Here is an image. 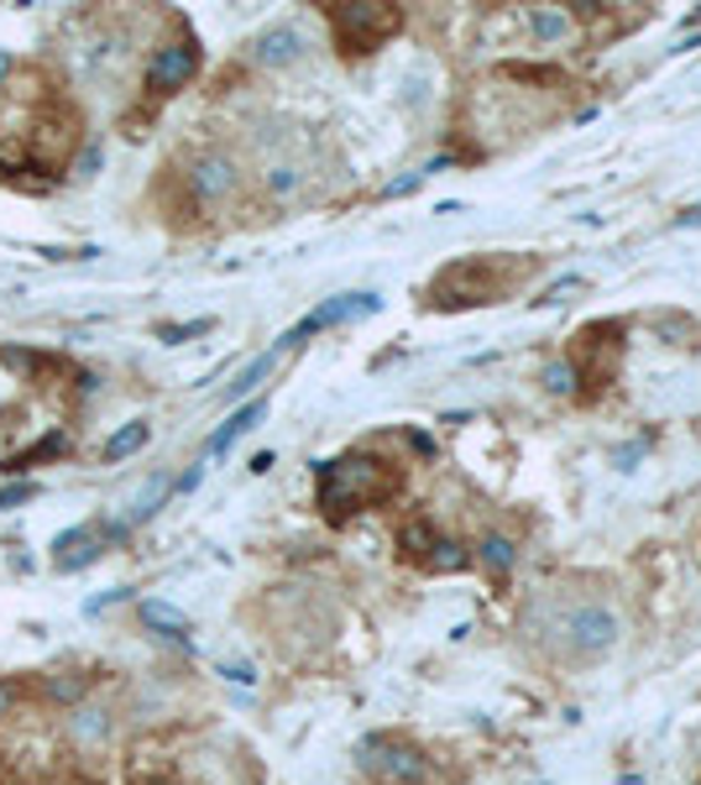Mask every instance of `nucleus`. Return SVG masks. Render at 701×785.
<instances>
[{
	"instance_id": "nucleus-1",
	"label": "nucleus",
	"mask_w": 701,
	"mask_h": 785,
	"mask_svg": "<svg viewBox=\"0 0 701 785\" xmlns=\"http://www.w3.org/2000/svg\"><path fill=\"white\" fill-rule=\"evenodd\" d=\"M399 492V466L378 462V456H341V462L320 466V508L330 519H346L367 503H387Z\"/></svg>"
},
{
	"instance_id": "nucleus-2",
	"label": "nucleus",
	"mask_w": 701,
	"mask_h": 785,
	"mask_svg": "<svg viewBox=\"0 0 701 785\" xmlns=\"http://www.w3.org/2000/svg\"><path fill=\"white\" fill-rule=\"evenodd\" d=\"M529 273H534V257H523V262H508V257L456 262V267L429 288V304H445V309H456V304H498L502 294H508L513 283H523Z\"/></svg>"
},
{
	"instance_id": "nucleus-3",
	"label": "nucleus",
	"mask_w": 701,
	"mask_h": 785,
	"mask_svg": "<svg viewBox=\"0 0 701 785\" xmlns=\"http://www.w3.org/2000/svg\"><path fill=\"white\" fill-rule=\"evenodd\" d=\"M544 634H555L561 655L592 660V655H602V649L618 639V618H613L602 603H571L565 613H555V618L544 624Z\"/></svg>"
},
{
	"instance_id": "nucleus-4",
	"label": "nucleus",
	"mask_w": 701,
	"mask_h": 785,
	"mask_svg": "<svg viewBox=\"0 0 701 785\" xmlns=\"http://www.w3.org/2000/svg\"><path fill=\"white\" fill-rule=\"evenodd\" d=\"M399 11L393 6H330V26L341 38L346 53H372L382 38L399 32Z\"/></svg>"
},
{
	"instance_id": "nucleus-5",
	"label": "nucleus",
	"mask_w": 701,
	"mask_h": 785,
	"mask_svg": "<svg viewBox=\"0 0 701 785\" xmlns=\"http://www.w3.org/2000/svg\"><path fill=\"white\" fill-rule=\"evenodd\" d=\"M361 765L372 770L378 781L393 785H429V760L403 739H367L361 744Z\"/></svg>"
},
{
	"instance_id": "nucleus-6",
	"label": "nucleus",
	"mask_w": 701,
	"mask_h": 785,
	"mask_svg": "<svg viewBox=\"0 0 701 785\" xmlns=\"http://www.w3.org/2000/svg\"><path fill=\"white\" fill-rule=\"evenodd\" d=\"M403 555L414 565H424V571H466V565H471V555H466L461 544H450L445 534H435L424 519L403 523Z\"/></svg>"
},
{
	"instance_id": "nucleus-7",
	"label": "nucleus",
	"mask_w": 701,
	"mask_h": 785,
	"mask_svg": "<svg viewBox=\"0 0 701 785\" xmlns=\"http://www.w3.org/2000/svg\"><path fill=\"white\" fill-rule=\"evenodd\" d=\"M367 315H378V294H341V299H325L315 315H304L283 341L299 346L304 336H315V330H325V325H351V320H367Z\"/></svg>"
},
{
	"instance_id": "nucleus-8",
	"label": "nucleus",
	"mask_w": 701,
	"mask_h": 785,
	"mask_svg": "<svg viewBox=\"0 0 701 785\" xmlns=\"http://www.w3.org/2000/svg\"><path fill=\"white\" fill-rule=\"evenodd\" d=\"M194 68H200V53H194V42H173V47H162L152 68H147V89L152 95H173L183 84L194 79Z\"/></svg>"
},
{
	"instance_id": "nucleus-9",
	"label": "nucleus",
	"mask_w": 701,
	"mask_h": 785,
	"mask_svg": "<svg viewBox=\"0 0 701 785\" xmlns=\"http://www.w3.org/2000/svg\"><path fill=\"white\" fill-rule=\"evenodd\" d=\"M120 534H126V523H116V529H95V523H89V529H68V534H59V540H53V561H59L63 571L89 565L105 550V544L120 540Z\"/></svg>"
},
{
	"instance_id": "nucleus-10",
	"label": "nucleus",
	"mask_w": 701,
	"mask_h": 785,
	"mask_svg": "<svg viewBox=\"0 0 701 785\" xmlns=\"http://www.w3.org/2000/svg\"><path fill=\"white\" fill-rule=\"evenodd\" d=\"M189 183H194L200 200H225V194L236 189V168H231L225 158H200L194 162V173H189Z\"/></svg>"
},
{
	"instance_id": "nucleus-11",
	"label": "nucleus",
	"mask_w": 701,
	"mask_h": 785,
	"mask_svg": "<svg viewBox=\"0 0 701 785\" xmlns=\"http://www.w3.org/2000/svg\"><path fill=\"white\" fill-rule=\"evenodd\" d=\"M262 420H267V403H262V399L246 403V409H236V414H231V420H225L221 429L210 435V456H225V450H231V445H236L246 429H257Z\"/></svg>"
},
{
	"instance_id": "nucleus-12",
	"label": "nucleus",
	"mask_w": 701,
	"mask_h": 785,
	"mask_svg": "<svg viewBox=\"0 0 701 785\" xmlns=\"http://www.w3.org/2000/svg\"><path fill=\"white\" fill-rule=\"evenodd\" d=\"M299 32L294 26H273V32H262L257 38V63H267V68H278V63H294L299 59Z\"/></svg>"
},
{
	"instance_id": "nucleus-13",
	"label": "nucleus",
	"mask_w": 701,
	"mask_h": 785,
	"mask_svg": "<svg viewBox=\"0 0 701 785\" xmlns=\"http://www.w3.org/2000/svg\"><path fill=\"white\" fill-rule=\"evenodd\" d=\"M105 733H110V718H105L100 707H79V712L68 718V739H74V744H84V749L105 744Z\"/></svg>"
},
{
	"instance_id": "nucleus-14",
	"label": "nucleus",
	"mask_w": 701,
	"mask_h": 785,
	"mask_svg": "<svg viewBox=\"0 0 701 785\" xmlns=\"http://www.w3.org/2000/svg\"><path fill=\"white\" fill-rule=\"evenodd\" d=\"M283 351H288V341H278V346H273V351H262L257 362H246V367H241V372H236V383L225 388V393H231V399H241V393H252V388H257L262 378H267V372L278 367V357H283Z\"/></svg>"
},
{
	"instance_id": "nucleus-15",
	"label": "nucleus",
	"mask_w": 701,
	"mask_h": 785,
	"mask_svg": "<svg viewBox=\"0 0 701 785\" xmlns=\"http://www.w3.org/2000/svg\"><path fill=\"white\" fill-rule=\"evenodd\" d=\"M141 624H147V628H162L168 639H183V634H189V618H183L173 603H141Z\"/></svg>"
},
{
	"instance_id": "nucleus-16",
	"label": "nucleus",
	"mask_w": 701,
	"mask_h": 785,
	"mask_svg": "<svg viewBox=\"0 0 701 785\" xmlns=\"http://www.w3.org/2000/svg\"><path fill=\"white\" fill-rule=\"evenodd\" d=\"M147 424H126V429H116L110 441H105V462H120V456H137L141 445H147Z\"/></svg>"
},
{
	"instance_id": "nucleus-17",
	"label": "nucleus",
	"mask_w": 701,
	"mask_h": 785,
	"mask_svg": "<svg viewBox=\"0 0 701 785\" xmlns=\"http://www.w3.org/2000/svg\"><path fill=\"white\" fill-rule=\"evenodd\" d=\"M529 32L540 42H561L571 32V17L565 11H529Z\"/></svg>"
},
{
	"instance_id": "nucleus-18",
	"label": "nucleus",
	"mask_w": 701,
	"mask_h": 785,
	"mask_svg": "<svg viewBox=\"0 0 701 785\" xmlns=\"http://www.w3.org/2000/svg\"><path fill=\"white\" fill-rule=\"evenodd\" d=\"M162 498H168V477H152V482H147V492L131 503V519H152Z\"/></svg>"
},
{
	"instance_id": "nucleus-19",
	"label": "nucleus",
	"mask_w": 701,
	"mask_h": 785,
	"mask_svg": "<svg viewBox=\"0 0 701 785\" xmlns=\"http://www.w3.org/2000/svg\"><path fill=\"white\" fill-rule=\"evenodd\" d=\"M481 561L492 565V571H508V565H513V544L502 540V534H487V540H481Z\"/></svg>"
},
{
	"instance_id": "nucleus-20",
	"label": "nucleus",
	"mask_w": 701,
	"mask_h": 785,
	"mask_svg": "<svg viewBox=\"0 0 701 785\" xmlns=\"http://www.w3.org/2000/svg\"><path fill=\"white\" fill-rule=\"evenodd\" d=\"M544 388H550V393H576V362L544 367Z\"/></svg>"
},
{
	"instance_id": "nucleus-21",
	"label": "nucleus",
	"mask_w": 701,
	"mask_h": 785,
	"mask_svg": "<svg viewBox=\"0 0 701 785\" xmlns=\"http://www.w3.org/2000/svg\"><path fill=\"white\" fill-rule=\"evenodd\" d=\"M47 697H53V702H79L84 676H59V681H47Z\"/></svg>"
},
{
	"instance_id": "nucleus-22",
	"label": "nucleus",
	"mask_w": 701,
	"mask_h": 785,
	"mask_svg": "<svg viewBox=\"0 0 701 785\" xmlns=\"http://www.w3.org/2000/svg\"><path fill=\"white\" fill-rule=\"evenodd\" d=\"M210 330V320H189V325H162V341L168 346H179V341H189V336H204Z\"/></svg>"
},
{
	"instance_id": "nucleus-23",
	"label": "nucleus",
	"mask_w": 701,
	"mask_h": 785,
	"mask_svg": "<svg viewBox=\"0 0 701 785\" xmlns=\"http://www.w3.org/2000/svg\"><path fill=\"white\" fill-rule=\"evenodd\" d=\"M32 498H38V482H17V487H6V492H0V508L32 503Z\"/></svg>"
},
{
	"instance_id": "nucleus-24",
	"label": "nucleus",
	"mask_w": 701,
	"mask_h": 785,
	"mask_svg": "<svg viewBox=\"0 0 701 785\" xmlns=\"http://www.w3.org/2000/svg\"><path fill=\"white\" fill-rule=\"evenodd\" d=\"M273 194H288V189H294V183H299V173H294V168H273Z\"/></svg>"
},
{
	"instance_id": "nucleus-25",
	"label": "nucleus",
	"mask_w": 701,
	"mask_h": 785,
	"mask_svg": "<svg viewBox=\"0 0 701 785\" xmlns=\"http://www.w3.org/2000/svg\"><path fill=\"white\" fill-rule=\"evenodd\" d=\"M11 702H17V686H11V681H0V718L11 712Z\"/></svg>"
},
{
	"instance_id": "nucleus-26",
	"label": "nucleus",
	"mask_w": 701,
	"mask_h": 785,
	"mask_svg": "<svg viewBox=\"0 0 701 785\" xmlns=\"http://www.w3.org/2000/svg\"><path fill=\"white\" fill-rule=\"evenodd\" d=\"M6 68H11V59H6V53H0V79H6Z\"/></svg>"
}]
</instances>
